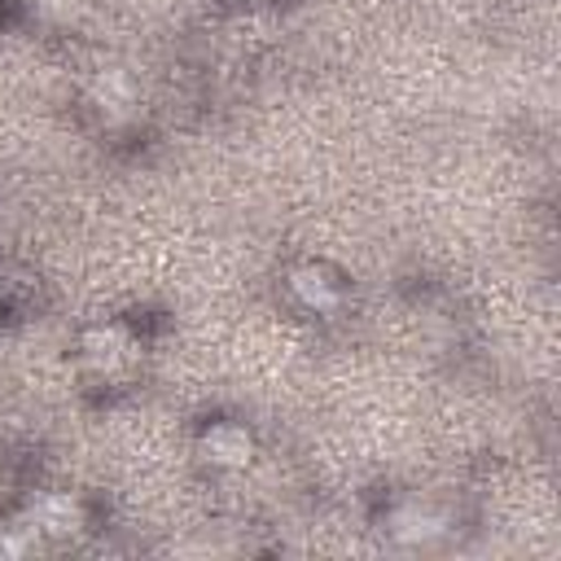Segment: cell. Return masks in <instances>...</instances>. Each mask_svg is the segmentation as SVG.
Wrapping results in <instances>:
<instances>
[{
    "instance_id": "1",
    "label": "cell",
    "mask_w": 561,
    "mask_h": 561,
    "mask_svg": "<svg viewBox=\"0 0 561 561\" xmlns=\"http://www.w3.org/2000/svg\"><path fill=\"white\" fill-rule=\"evenodd\" d=\"M75 364L88 381L96 386H123L140 373L145 364V337L131 320L110 316V320H92L75 333Z\"/></svg>"
},
{
    "instance_id": "2",
    "label": "cell",
    "mask_w": 561,
    "mask_h": 561,
    "mask_svg": "<svg viewBox=\"0 0 561 561\" xmlns=\"http://www.w3.org/2000/svg\"><path fill=\"white\" fill-rule=\"evenodd\" d=\"M285 298L294 311H302L307 320H342L355 302V289H351V276L329 263V259H298L285 267Z\"/></svg>"
},
{
    "instance_id": "3",
    "label": "cell",
    "mask_w": 561,
    "mask_h": 561,
    "mask_svg": "<svg viewBox=\"0 0 561 561\" xmlns=\"http://www.w3.org/2000/svg\"><path fill=\"white\" fill-rule=\"evenodd\" d=\"M18 517L35 530L39 543H70L79 539L88 526H92V513H88V500L79 491H66V486H44V491H31L18 508Z\"/></svg>"
},
{
    "instance_id": "4",
    "label": "cell",
    "mask_w": 561,
    "mask_h": 561,
    "mask_svg": "<svg viewBox=\"0 0 561 561\" xmlns=\"http://www.w3.org/2000/svg\"><path fill=\"white\" fill-rule=\"evenodd\" d=\"M381 535L399 548H430L438 539L451 535V513L438 504V500H425V495H394L386 500L381 517H377Z\"/></svg>"
},
{
    "instance_id": "5",
    "label": "cell",
    "mask_w": 561,
    "mask_h": 561,
    "mask_svg": "<svg viewBox=\"0 0 561 561\" xmlns=\"http://www.w3.org/2000/svg\"><path fill=\"white\" fill-rule=\"evenodd\" d=\"M193 456L210 473H245L259 456V434L241 416H210L193 434Z\"/></svg>"
},
{
    "instance_id": "6",
    "label": "cell",
    "mask_w": 561,
    "mask_h": 561,
    "mask_svg": "<svg viewBox=\"0 0 561 561\" xmlns=\"http://www.w3.org/2000/svg\"><path fill=\"white\" fill-rule=\"evenodd\" d=\"M83 101H88V110L105 127H127L145 110V88H140V79H136L131 66H101L83 83Z\"/></svg>"
},
{
    "instance_id": "7",
    "label": "cell",
    "mask_w": 561,
    "mask_h": 561,
    "mask_svg": "<svg viewBox=\"0 0 561 561\" xmlns=\"http://www.w3.org/2000/svg\"><path fill=\"white\" fill-rule=\"evenodd\" d=\"M39 298V276L22 272V267H4L0 272V316H26Z\"/></svg>"
},
{
    "instance_id": "8",
    "label": "cell",
    "mask_w": 561,
    "mask_h": 561,
    "mask_svg": "<svg viewBox=\"0 0 561 561\" xmlns=\"http://www.w3.org/2000/svg\"><path fill=\"white\" fill-rule=\"evenodd\" d=\"M26 9H31V18H39L44 26H75V22L92 9V0H26Z\"/></svg>"
},
{
    "instance_id": "9",
    "label": "cell",
    "mask_w": 561,
    "mask_h": 561,
    "mask_svg": "<svg viewBox=\"0 0 561 561\" xmlns=\"http://www.w3.org/2000/svg\"><path fill=\"white\" fill-rule=\"evenodd\" d=\"M228 4H259V0H228Z\"/></svg>"
},
{
    "instance_id": "10",
    "label": "cell",
    "mask_w": 561,
    "mask_h": 561,
    "mask_svg": "<svg viewBox=\"0 0 561 561\" xmlns=\"http://www.w3.org/2000/svg\"><path fill=\"white\" fill-rule=\"evenodd\" d=\"M0 4H4V0H0Z\"/></svg>"
}]
</instances>
